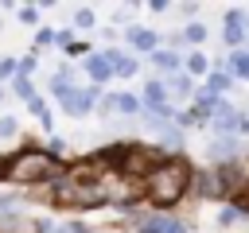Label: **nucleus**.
<instances>
[{"mask_svg":"<svg viewBox=\"0 0 249 233\" xmlns=\"http://www.w3.org/2000/svg\"><path fill=\"white\" fill-rule=\"evenodd\" d=\"M191 190V167L183 159H160L144 175V194L152 206H175Z\"/></svg>","mask_w":249,"mask_h":233,"instance_id":"f257e3e1","label":"nucleus"},{"mask_svg":"<svg viewBox=\"0 0 249 233\" xmlns=\"http://www.w3.org/2000/svg\"><path fill=\"white\" fill-rule=\"evenodd\" d=\"M8 175H12V183H47L54 175V159L47 151H39V148H27V151H19L12 159Z\"/></svg>","mask_w":249,"mask_h":233,"instance_id":"f03ea898","label":"nucleus"},{"mask_svg":"<svg viewBox=\"0 0 249 233\" xmlns=\"http://www.w3.org/2000/svg\"><path fill=\"white\" fill-rule=\"evenodd\" d=\"M54 198L66 206H97L105 202V183L101 179H58Z\"/></svg>","mask_w":249,"mask_h":233,"instance_id":"7ed1b4c3","label":"nucleus"},{"mask_svg":"<svg viewBox=\"0 0 249 233\" xmlns=\"http://www.w3.org/2000/svg\"><path fill=\"white\" fill-rule=\"evenodd\" d=\"M210 124H214L222 136H230L233 128H241V113H237V109H230L226 101H214V109H210Z\"/></svg>","mask_w":249,"mask_h":233,"instance_id":"20e7f679","label":"nucleus"},{"mask_svg":"<svg viewBox=\"0 0 249 233\" xmlns=\"http://www.w3.org/2000/svg\"><path fill=\"white\" fill-rule=\"evenodd\" d=\"M93 101H97V89H70L66 97H62V109L70 113V116H82V113H89L93 109Z\"/></svg>","mask_w":249,"mask_h":233,"instance_id":"39448f33","label":"nucleus"},{"mask_svg":"<svg viewBox=\"0 0 249 233\" xmlns=\"http://www.w3.org/2000/svg\"><path fill=\"white\" fill-rule=\"evenodd\" d=\"M237 155H241V144H237L233 136H218V140L210 144V159H214L218 167H230V163H237Z\"/></svg>","mask_w":249,"mask_h":233,"instance_id":"423d86ee","label":"nucleus"},{"mask_svg":"<svg viewBox=\"0 0 249 233\" xmlns=\"http://www.w3.org/2000/svg\"><path fill=\"white\" fill-rule=\"evenodd\" d=\"M140 233H187V225L171 214H152V217L140 221Z\"/></svg>","mask_w":249,"mask_h":233,"instance_id":"0eeeda50","label":"nucleus"},{"mask_svg":"<svg viewBox=\"0 0 249 233\" xmlns=\"http://www.w3.org/2000/svg\"><path fill=\"white\" fill-rule=\"evenodd\" d=\"M245 19H249V16H245L241 8L226 12V31H222V35H226L230 47H241V43H245Z\"/></svg>","mask_w":249,"mask_h":233,"instance_id":"6e6552de","label":"nucleus"},{"mask_svg":"<svg viewBox=\"0 0 249 233\" xmlns=\"http://www.w3.org/2000/svg\"><path fill=\"white\" fill-rule=\"evenodd\" d=\"M191 186H195L198 194H206V198H222V194H226V186H222V175H218V171L191 175Z\"/></svg>","mask_w":249,"mask_h":233,"instance_id":"1a4fd4ad","label":"nucleus"},{"mask_svg":"<svg viewBox=\"0 0 249 233\" xmlns=\"http://www.w3.org/2000/svg\"><path fill=\"white\" fill-rule=\"evenodd\" d=\"M101 109H105V113H128V116H132V113H140V101L128 97V93H117V97H105Z\"/></svg>","mask_w":249,"mask_h":233,"instance_id":"9d476101","label":"nucleus"},{"mask_svg":"<svg viewBox=\"0 0 249 233\" xmlns=\"http://www.w3.org/2000/svg\"><path fill=\"white\" fill-rule=\"evenodd\" d=\"M86 74H89L93 82H109V78H113V66H109L105 54H89V58H86Z\"/></svg>","mask_w":249,"mask_h":233,"instance_id":"9b49d317","label":"nucleus"},{"mask_svg":"<svg viewBox=\"0 0 249 233\" xmlns=\"http://www.w3.org/2000/svg\"><path fill=\"white\" fill-rule=\"evenodd\" d=\"M144 101H148V109H163V105H167V85H163L160 78H152V82L144 85Z\"/></svg>","mask_w":249,"mask_h":233,"instance_id":"f8f14e48","label":"nucleus"},{"mask_svg":"<svg viewBox=\"0 0 249 233\" xmlns=\"http://www.w3.org/2000/svg\"><path fill=\"white\" fill-rule=\"evenodd\" d=\"M105 58H109L113 74H121V78H132V74H136V58H128V54H121V50H109Z\"/></svg>","mask_w":249,"mask_h":233,"instance_id":"ddd939ff","label":"nucleus"},{"mask_svg":"<svg viewBox=\"0 0 249 233\" xmlns=\"http://www.w3.org/2000/svg\"><path fill=\"white\" fill-rule=\"evenodd\" d=\"M128 43H132L136 50H156V35H152L148 27H128Z\"/></svg>","mask_w":249,"mask_h":233,"instance_id":"4468645a","label":"nucleus"},{"mask_svg":"<svg viewBox=\"0 0 249 233\" xmlns=\"http://www.w3.org/2000/svg\"><path fill=\"white\" fill-rule=\"evenodd\" d=\"M152 66L163 70V74H175L179 70V54L175 50H152Z\"/></svg>","mask_w":249,"mask_h":233,"instance_id":"2eb2a0df","label":"nucleus"},{"mask_svg":"<svg viewBox=\"0 0 249 233\" xmlns=\"http://www.w3.org/2000/svg\"><path fill=\"white\" fill-rule=\"evenodd\" d=\"M226 74H230V78H249V50H233Z\"/></svg>","mask_w":249,"mask_h":233,"instance_id":"dca6fc26","label":"nucleus"},{"mask_svg":"<svg viewBox=\"0 0 249 233\" xmlns=\"http://www.w3.org/2000/svg\"><path fill=\"white\" fill-rule=\"evenodd\" d=\"M163 85H167V93H175V97H187V93H191V74H171Z\"/></svg>","mask_w":249,"mask_h":233,"instance_id":"f3484780","label":"nucleus"},{"mask_svg":"<svg viewBox=\"0 0 249 233\" xmlns=\"http://www.w3.org/2000/svg\"><path fill=\"white\" fill-rule=\"evenodd\" d=\"M74 85H70V70H58L54 78H51V93H58V97H66Z\"/></svg>","mask_w":249,"mask_h":233,"instance_id":"a211bd4d","label":"nucleus"},{"mask_svg":"<svg viewBox=\"0 0 249 233\" xmlns=\"http://www.w3.org/2000/svg\"><path fill=\"white\" fill-rule=\"evenodd\" d=\"M202 39H206V27H202V23H187L183 43H202Z\"/></svg>","mask_w":249,"mask_h":233,"instance_id":"6ab92c4d","label":"nucleus"},{"mask_svg":"<svg viewBox=\"0 0 249 233\" xmlns=\"http://www.w3.org/2000/svg\"><path fill=\"white\" fill-rule=\"evenodd\" d=\"M187 70H191V74H206V54H198V50L187 54Z\"/></svg>","mask_w":249,"mask_h":233,"instance_id":"aec40b11","label":"nucleus"},{"mask_svg":"<svg viewBox=\"0 0 249 233\" xmlns=\"http://www.w3.org/2000/svg\"><path fill=\"white\" fill-rule=\"evenodd\" d=\"M16 132H19V120H16V116H0V136H4V140H12Z\"/></svg>","mask_w":249,"mask_h":233,"instance_id":"412c9836","label":"nucleus"},{"mask_svg":"<svg viewBox=\"0 0 249 233\" xmlns=\"http://www.w3.org/2000/svg\"><path fill=\"white\" fill-rule=\"evenodd\" d=\"M43 233H86V225H78V221H66V225H43Z\"/></svg>","mask_w":249,"mask_h":233,"instance_id":"4be33fe9","label":"nucleus"},{"mask_svg":"<svg viewBox=\"0 0 249 233\" xmlns=\"http://www.w3.org/2000/svg\"><path fill=\"white\" fill-rule=\"evenodd\" d=\"M12 89H16L23 101H31V97H35V89H31V82H27V78H16V82H12Z\"/></svg>","mask_w":249,"mask_h":233,"instance_id":"5701e85b","label":"nucleus"},{"mask_svg":"<svg viewBox=\"0 0 249 233\" xmlns=\"http://www.w3.org/2000/svg\"><path fill=\"white\" fill-rule=\"evenodd\" d=\"M74 23H78V27H89V23H93V12H89V8H78V12H74Z\"/></svg>","mask_w":249,"mask_h":233,"instance_id":"b1692460","label":"nucleus"},{"mask_svg":"<svg viewBox=\"0 0 249 233\" xmlns=\"http://www.w3.org/2000/svg\"><path fill=\"white\" fill-rule=\"evenodd\" d=\"M19 19H23V23H35V19H39V8H19Z\"/></svg>","mask_w":249,"mask_h":233,"instance_id":"393cba45","label":"nucleus"},{"mask_svg":"<svg viewBox=\"0 0 249 233\" xmlns=\"http://www.w3.org/2000/svg\"><path fill=\"white\" fill-rule=\"evenodd\" d=\"M19 202H16V194H0V210H16Z\"/></svg>","mask_w":249,"mask_h":233,"instance_id":"a878e982","label":"nucleus"},{"mask_svg":"<svg viewBox=\"0 0 249 233\" xmlns=\"http://www.w3.org/2000/svg\"><path fill=\"white\" fill-rule=\"evenodd\" d=\"M8 74H16V62H12V58H4V62H0V78H8Z\"/></svg>","mask_w":249,"mask_h":233,"instance_id":"bb28decb","label":"nucleus"},{"mask_svg":"<svg viewBox=\"0 0 249 233\" xmlns=\"http://www.w3.org/2000/svg\"><path fill=\"white\" fill-rule=\"evenodd\" d=\"M241 132H249V116H241Z\"/></svg>","mask_w":249,"mask_h":233,"instance_id":"cd10ccee","label":"nucleus"},{"mask_svg":"<svg viewBox=\"0 0 249 233\" xmlns=\"http://www.w3.org/2000/svg\"><path fill=\"white\" fill-rule=\"evenodd\" d=\"M0 97H4V89H0Z\"/></svg>","mask_w":249,"mask_h":233,"instance_id":"c85d7f7f","label":"nucleus"}]
</instances>
